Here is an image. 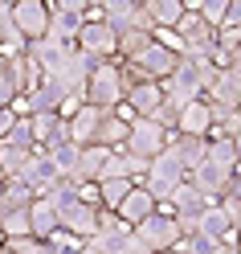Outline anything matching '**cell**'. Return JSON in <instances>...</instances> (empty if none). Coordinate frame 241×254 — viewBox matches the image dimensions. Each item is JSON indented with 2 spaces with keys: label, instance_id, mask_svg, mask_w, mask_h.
Instances as JSON below:
<instances>
[{
  "label": "cell",
  "instance_id": "1",
  "mask_svg": "<svg viewBox=\"0 0 241 254\" xmlns=\"http://www.w3.org/2000/svg\"><path fill=\"white\" fill-rule=\"evenodd\" d=\"M131 82H135V74L127 70V62L106 58V62H98V66L90 70L82 99H86V103H94V107H102V111H110V107H119V103L127 99Z\"/></svg>",
  "mask_w": 241,
  "mask_h": 254
},
{
  "label": "cell",
  "instance_id": "2",
  "mask_svg": "<svg viewBox=\"0 0 241 254\" xmlns=\"http://www.w3.org/2000/svg\"><path fill=\"white\" fill-rule=\"evenodd\" d=\"M217 74V66H213V58H180L176 62V70L164 78V94L176 103V107H184L188 99H200L204 94V82Z\"/></svg>",
  "mask_w": 241,
  "mask_h": 254
},
{
  "label": "cell",
  "instance_id": "3",
  "mask_svg": "<svg viewBox=\"0 0 241 254\" xmlns=\"http://www.w3.org/2000/svg\"><path fill=\"white\" fill-rule=\"evenodd\" d=\"M78 50H86L90 58H115L119 54V33L102 21V8H86V17H82V29H78V37H74Z\"/></svg>",
  "mask_w": 241,
  "mask_h": 254
},
{
  "label": "cell",
  "instance_id": "4",
  "mask_svg": "<svg viewBox=\"0 0 241 254\" xmlns=\"http://www.w3.org/2000/svg\"><path fill=\"white\" fill-rule=\"evenodd\" d=\"M180 181H188V168L176 160L168 148H164V152H155L151 160H147V172L139 177V185L147 189L155 201H168V193H172V189L180 185Z\"/></svg>",
  "mask_w": 241,
  "mask_h": 254
},
{
  "label": "cell",
  "instance_id": "5",
  "mask_svg": "<svg viewBox=\"0 0 241 254\" xmlns=\"http://www.w3.org/2000/svg\"><path fill=\"white\" fill-rule=\"evenodd\" d=\"M135 230V238L147 250H168V246H176L180 242V221H176V213L168 209L164 201H155V213H147L139 221V226H131Z\"/></svg>",
  "mask_w": 241,
  "mask_h": 254
},
{
  "label": "cell",
  "instance_id": "6",
  "mask_svg": "<svg viewBox=\"0 0 241 254\" xmlns=\"http://www.w3.org/2000/svg\"><path fill=\"white\" fill-rule=\"evenodd\" d=\"M172 29H176V37L184 41L180 58H208V54H213V37H217V29L208 25L196 8H184V17L176 21Z\"/></svg>",
  "mask_w": 241,
  "mask_h": 254
},
{
  "label": "cell",
  "instance_id": "7",
  "mask_svg": "<svg viewBox=\"0 0 241 254\" xmlns=\"http://www.w3.org/2000/svg\"><path fill=\"white\" fill-rule=\"evenodd\" d=\"M176 62H180V54L176 50H168L164 41H155V33H151V41H147V50H143L139 58H131L127 62V70L135 74V82L139 78H151V82H164V78L176 70Z\"/></svg>",
  "mask_w": 241,
  "mask_h": 254
},
{
  "label": "cell",
  "instance_id": "8",
  "mask_svg": "<svg viewBox=\"0 0 241 254\" xmlns=\"http://www.w3.org/2000/svg\"><path fill=\"white\" fill-rule=\"evenodd\" d=\"M164 148H168V131H164V127H159L155 119L135 115L131 123H127V144H123V152L151 160V156H155V152H164Z\"/></svg>",
  "mask_w": 241,
  "mask_h": 254
},
{
  "label": "cell",
  "instance_id": "9",
  "mask_svg": "<svg viewBox=\"0 0 241 254\" xmlns=\"http://www.w3.org/2000/svg\"><path fill=\"white\" fill-rule=\"evenodd\" d=\"M164 205L176 213V221H180V234H188V230H196V217H200L213 201H208V197H204L192 181H180V185H176L172 193H168V201H164Z\"/></svg>",
  "mask_w": 241,
  "mask_h": 254
},
{
  "label": "cell",
  "instance_id": "10",
  "mask_svg": "<svg viewBox=\"0 0 241 254\" xmlns=\"http://www.w3.org/2000/svg\"><path fill=\"white\" fill-rule=\"evenodd\" d=\"M12 25L25 41H41L49 29V4L45 0H12Z\"/></svg>",
  "mask_w": 241,
  "mask_h": 254
},
{
  "label": "cell",
  "instance_id": "11",
  "mask_svg": "<svg viewBox=\"0 0 241 254\" xmlns=\"http://www.w3.org/2000/svg\"><path fill=\"white\" fill-rule=\"evenodd\" d=\"M204 103L217 107H241V70L237 66H217V74L204 82Z\"/></svg>",
  "mask_w": 241,
  "mask_h": 254
},
{
  "label": "cell",
  "instance_id": "12",
  "mask_svg": "<svg viewBox=\"0 0 241 254\" xmlns=\"http://www.w3.org/2000/svg\"><path fill=\"white\" fill-rule=\"evenodd\" d=\"M233 172H237V168H225V164H217V160H208V156H204L196 168H188V181L196 185L208 201H221V193H225L229 181H233Z\"/></svg>",
  "mask_w": 241,
  "mask_h": 254
},
{
  "label": "cell",
  "instance_id": "13",
  "mask_svg": "<svg viewBox=\"0 0 241 254\" xmlns=\"http://www.w3.org/2000/svg\"><path fill=\"white\" fill-rule=\"evenodd\" d=\"M57 226L61 230H70V234H78L86 242V238L98 230V205H86L82 197H74V201H66L57 209Z\"/></svg>",
  "mask_w": 241,
  "mask_h": 254
},
{
  "label": "cell",
  "instance_id": "14",
  "mask_svg": "<svg viewBox=\"0 0 241 254\" xmlns=\"http://www.w3.org/2000/svg\"><path fill=\"white\" fill-rule=\"evenodd\" d=\"M29 50H33V58L41 62V70L45 74H61V70H66V62L74 58V50H78V45L74 41H53V37H41V41H29Z\"/></svg>",
  "mask_w": 241,
  "mask_h": 254
},
{
  "label": "cell",
  "instance_id": "15",
  "mask_svg": "<svg viewBox=\"0 0 241 254\" xmlns=\"http://www.w3.org/2000/svg\"><path fill=\"white\" fill-rule=\"evenodd\" d=\"M29 123H33L37 148H49V144H57V139H70L66 115H57V111H33V115H29Z\"/></svg>",
  "mask_w": 241,
  "mask_h": 254
},
{
  "label": "cell",
  "instance_id": "16",
  "mask_svg": "<svg viewBox=\"0 0 241 254\" xmlns=\"http://www.w3.org/2000/svg\"><path fill=\"white\" fill-rule=\"evenodd\" d=\"M57 177H61V172H57V164H53L45 152H29V160H25V168H21V181L33 189V193H45Z\"/></svg>",
  "mask_w": 241,
  "mask_h": 254
},
{
  "label": "cell",
  "instance_id": "17",
  "mask_svg": "<svg viewBox=\"0 0 241 254\" xmlns=\"http://www.w3.org/2000/svg\"><path fill=\"white\" fill-rule=\"evenodd\" d=\"M8 62V74H12V82H17V90L25 94V90H33L37 82H41V78H45V70H41V62L33 58V50H29V45H25V50L21 54H12V58H4Z\"/></svg>",
  "mask_w": 241,
  "mask_h": 254
},
{
  "label": "cell",
  "instance_id": "18",
  "mask_svg": "<svg viewBox=\"0 0 241 254\" xmlns=\"http://www.w3.org/2000/svg\"><path fill=\"white\" fill-rule=\"evenodd\" d=\"M98 119H102V107L94 103H82L74 111V115H66V127H70V139L78 148L82 144H94V131H98Z\"/></svg>",
  "mask_w": 241,
  "mask_h": 254
},
{
  "label": "cell",
  "instance_id": "19",
  "mask_svg": "<svg viewBox=\"0 0 241 254\" xmlns=\"http://www.w3.org/2000/svg\"><path fill=\"white\" fill-rule=\"evenodd\" d=\"M204 148H208V139L204 135H188V131H168V152L180 160L184 168H196L204 160Z\"/></svg>",
  "mask_w": 241,
  "mask_h": 254
},
{
  "label": "cell",
  "instance_id": "20",
  "mask_svg": "<svg viewBox=\"0 0 241 254\" xmlns=\"http://www.w3.org/2000/svg\"><path fill=\"white\" fill-rule=\"evenodd\" d=\"M208 127H213V111H208L204 99H188L180 107V115H176V131H188V135H208Z\"/></svg>",
  "mask_w": 241,
  "mask_h": 254
},
{
  "label": "cell",
  "instance_id": "21",
  "mask_svg": "<svg viewBox=\"0 0 241 254\" xmlns=\"http://www.w3.org/2000/svg\"><path fill=\"white\" fill-rule=\"evenodd\" d=\"M196 230H200V234H208L213 242H233V234H237L233 217L221 209V201H213V205H208V209L196 217Z\"/></svg>",
  "mask_w": 241,
  "mask_h": 254
},
{
  "label": "cell",
  "instance_id": "22",
  "mask_svg": "<svg viewBox=\"0 0 241 254\" xmlns=\"http://www.w3.org/2000/svg\"><path fill=\"white\" fill-rule=\"evenodd\" d=\"M127 107L135 111V115H151V111L164 103V86L151 82V78H139V82H131V90H127Z\"/></svg>",
  "mask_w": 241,
  "mask_h": 254
},
{
  "label": "cell",
  "instance_id": "23",
  "mask_svg": "<svg viewBox=\"0 0 241 254\" xmlns=\"http://www.w3.org/2000/svg\"><path fill=\"white\" fill-rule=\"evenodd\" d=\"M115 152V148H102V144H82L78 148V164H74V172H70V181H98V172H102V160Z\"/></svg>",
  "mask_w": 241,
  "mask_h": 254
},
{
  "label": "cell",
  "instance_id": "24",
  "mask_svg": "<svg viewBox=\"0 0 241 254\" xmlns=\"http://www.w3.org/2000/svg\"><path fill=\"white\" fill-rule=\"evenodd\" d=\"M53 230H57V205H53L49 197H41V193H37L33 201H29V234L45 242Z\"/></svg>",
  "mask_w": 241,
  "mask_h": 254
},
{
  "label": "cell",
  "instance_id": "25",
  "mask_svg": "<svg viewBox=\"0 0 241 254\" xmlns=\"http://www.w3.org/2000/svg\"><path fill=\"white\" fill-rule=\"evenodd\" d=\"M115 213L127 221V226H139V221L147 217V213H155V197H151L143 185H131V193L119 201V209H115Z\"/></svg>",
  "mask_w": 241,
  "mask_h": 254
},
{
  "label": "cell",
  "instance_id": "26",
  "mask_svg": "<svg viewBox=\"0 0 241 254\" xmlns=\"http://www.w3.org/2000/svg\"><path fill=\"white\" fill-rule=\"evenodd\" d=\"M94 144H102V148H123V144H127V119L119 115L115 107L102 111L98 131H94Z\"/></svg>",
  "mask_w": 241,
  "mask_h": 254
},
{
  "label": "cell",
  "instance_id": "27",
  "mask_svg": "<svg viewBox=\"0 0 241 254\" xmlns=\"http://www.w3.org/2000/svg\"><path fill=\"white\" fill-rule=\"evenodd\" d=\"M143 8L151 17V29H172L184 17V0H143Z\"/></svg>",
  "mask_w": 241,
  "mask_h": 254
},
{
  "label": "cell",
  "instance_id": "28",
  "mask_svg": "<svg viewBox=\"0 0 241 254\" xmlns=\"http://www.w3.org/2000/svg\"><path fill=\"white\" fill-rule=\"evenodd\" d=\"M78 29H82V17H78V12H57V8H49V29H45V37H53V41H74Z\"/></svg>",
  "mask_w": 241,
  "mask_h": 254
},
{
  "label": "cell",
  "instance_id": "29",
  "mask_svg": "<svg viewBox=\"0 0 241 254\" xmlns=\"http://www.w3.org/2000/svg\"><path fill=\"white\" fill-rule=\"evenodd\" d=\"M204 139H208V148H204V156H208V160H217V164H225V168H237V148H233V135L208 131Z\"/></svg>",
  "mask_w": 241,
  "mask_h": 254
},
{
  "label": "cell",
  "instance_id": "30",
  "mask_svg": "<svg viewBox=\"0 0 241 254\" xmlns=\"http://www.w3.org/2000/svg\"><path fill=\"white\" fill-rule=\"evenodd\" d=\"M33 197H37V193H33L21 177H8L4 185H0V205H4V209H25Z\"/></svg>",
  "mask_w": 241,
  "mask_h": 254
},
{
  "label": "cell",
  "instance_id": "31",
  "mask_svg": "<svg viewBox=\"0 0 241 254\" xmlns=\"http://www.w3.org/2000/svg\"><path fill=\"white\" fill-rule=\"evenodd\" d=\"M147 41H151V29H123L119 33V62H131V58H139L143 50H147Z\"/></svg>",
  "mask_w": 241,
  "mask_h": 254
},
{
  "label": "cell",
  "instance_id": "32",
  "mask_svg": "<svg viewBox=\"0 0 241 254\" xmlns=\"http://www.w3.org/2000/svg\"><path fill=\"white\" fill-rule=\"evenodd\" d=\"M37 152H45V156H49V160L57 164V172H61V177H70V172H74V164H78V144H74V139H57V144L37 148Z\"/></svg>",
  "mask_w": 241,
  "mask_h": 254
},
{
  "label": "cell",
  "instance_id": "33",
  "mask_svg": "<svg viewBox=\"0 0 241 254\" xmlns=\"http://www.w3.org/2000/svg\"><path fill=\"white\" fill-rule=\"evenodd\" d=\"M131 177H106V181H98V193H102V209H119V201L131 193Z\"/></svg>",
  "mask_w": 241,
  "mask_h": 254
},
{
  "label": "cell",
  "instance_id": "34",
  "mask_svg": "<svg viewBox=\"0 0 241 254\" xmlns=\"http://www.w3.org/2000/svg\"><path fill=\"white\" fill-rule=\"evenodd\" d=\"M4 139L12 148H25V152H37V139H33V123H29V115H17L12 119V127L4 131Z\"/></svg>",
  "mask_w": 241,
  "mask_h": 254
},
{
  "label": "cell",
  "instance_id": "35",
  "mask_svg": "<svg viewBox=\"0 0 241 254\" xmlns=\"http://www.w3.org/2000/svg\"><path fill=\"white\" fill-rule=\"evenodd\" d=\"M25 160H29L25 148H12L8 139H0V168H4V177H21Z\"/></svg>",
  "mask_w": 241,
  "mask_h": 254
},
{
  "label": "cell",
  "instance_id": "36",
  "mask_svg": "<svg viewBox=\"0 0 241 254\" xmlns=\"http://www.w3.org/2000/svg\"><path fill=\"white\" fill-rule=\"evenodd\" d=\"M17 234H29V205H25V209H4L0 238H17Z\"/></svg>",
  "mask_w": 241,
  "mask_h": 254
},
{
  "label": "cell",
  "instance_id": "37",
  "mask_svg": "<svg viewBox=\"0 0 241 254\" xmlns=\"http://www.w3.org/2000/svg\"><path fill=\"white\" fill-rule=\"evenodd\" d=\"M21 99V90H17V82H12V74H8V62L0 58V107H12Z\"/></svg>",
  "mask_w": 241,
  "mask_h": 254
},
{
  "label": "cell",
  "instance_id": "38",
  "mask_svg": "<svg viewBox=\"0 0 241 254\" xmlns=\"http://www.w3.org/2000/svg\"><path fill=\"white\" fill-rule=\"evenodd\" d=\"M176 115H180V107H176V103L168 99V94H164V103H159V107L151 111L147 119H155L159 127H164V131H176Z\"/></svg>",
  "mask_w": 241,
  "mask_h": 254
},
{
  "label": "cell",
  "instance_id": "39",
  "mask_svg": "<svg viewBox=\"0 0 241 254\" xmlns=\"http://www.w3.org/2000/svg\"><path fill=\"white\" fill-rule=\"evenodd\" d=\"M4 246L12 250V254H41V238H33V234H17V238H4Z\"/></svg>",
  "mask_w": 241,
  "mask_h": 254
},
{
  "label": "cell",
  "instance_id": "40",
  "mask_svg": "<svg viewBox=\"0 0 241 254\" xmlns=\"http://www.w3.org/2000/svg\"><path fill=\"white\" fill-rule=\"evenodd\" d=\"M225 8H229V0H200V4H196V12H200V17L208 21V25H221V17H225Z\"/></svg>",
  "mask_w": 241,
  "mask_h": 254
},
{
  "label": "cell",
  "instance_id": "41",
  "mask_svg": "<svg viewBox=\"0 0 241 254\" xmlns=\"http://www.w3.org/2000/svg\"><path fill=\"white\" fill-rule=\"evenodd\" d=\"M49 8L57 12H78V17H86V8H90V0H45Z\"/></svg>",
  "mask_w": 241,
  "mask_h": 254
},
{
  "label": "cell",
  "instance_id": "42",
  "mask_svg": "<svg viewBox=\"0 0 241 254\" xmlns=\"http://www.w3.org/2000/svg\"><path fill=\"white\" fill-rule=\"evenodd\" d=\"M217 29H241V0H229V8H225Z\"/></svg>",
  "mask_w": 241,
  "mask_h": 254
},
{
  "label": "cell",
  "instance_id": "43",
  "mask_svg": "<svg viewBox=\"0 0 241 254\" xmlns=\"http://www.w3.org/2000/svg\"><path fill=\"white\" fill-rule=\"evenodd\" d=\"M17 115H21L17 107H0V139H4V131L12 127V119H17Z\"/></svg>",
  "mask_w": 241,
  "mask_h": 254
},
{
  "label": "cell",
  "instance_id": "44",
  "mask_svg": "<svg viewBox=\"0 0 241 254\" xmlns=\"http://www.w3.org/2000/svg\"><path fill=\"white\" fill-rule=\"evenodd\" d=\"M213 254H237V246H233V242H217V250H213Z\"/></svg>",
  "mask_w": 241,
  "mask_h": 254
},
{
  "label": "cell",
  "instance_id": "45",
  "mask_svg": "<svg viewBox=\"0 0 241 254\" xmlns=\"http://www.w3.org/2000/svg\"><path fill=\"white\" fill-rule=\"evenodd\" d=\"M78 254H102V250L94 246V242H82V250H78Z\"/></svg>",
  "mask_w": 241,
  "mask_h": 254
},
{
  "label": "cell",
  "instance_id": "46",
  "mask_svg": "<svg viewBox=\"0 0 241 254\" xmlns=\"http://www.w3.org/2000/svg\"><path fill=\"white\" fill-rule=\"evenodd\" d=\"M229 66H237V70H241V41H237V50H233V62H229Z\"/></svg>",
  "mask_w": 241,
  "mask_h": 254
},
{
  "label": "cell",
  "instance_id": "47",
  "mask_svg": "<svg viewBox=\"0 0 241 254\" xmlns=\"http://www.w3.org/2000/svg\"><path fill=\"white\" fill-rule=\"evenodd\" d=\"M233 148H237V164H241V131L233 135Z\"/></svg>",
  "mask_w": 241,
  "mask_h": 254
},
{
  "label": "cell",
  "instance_id": "48",
  "mask_svg": "<svg viewBox=\"0 0 241 254\" xmlns=\"http://www.w3.org/2000/svg\"><path fill=\"white\" fill-rule=\"evenodd\" d=\"M151 254H180V250H176V246H168V250H151Z\"/></svg>",
  "mask_w": 241,
  "mask_h": 254
},
{
  "label": "cell",
  "instance_id": "49",
  "mask_svg": "<svg viewBox=\"0 0 241 254\" xmlns=\"http://www.w3.org/2000/svg\"><path fill=\"white\" fill-rule=\"evenodd\" d=\"M233 246H237V254H241V230H237V234H233Z\"/></svg>",
  "mask_w": 241,
  "mask_h": 254
},
{
  "label": "cell",
  "instance_id": "50",
  "mask_svg": "<svg viewBox=\"0 0 241 254\" xmlns=\"http://www.w3.org/2000/svg\"><path fill=\"white\" fill-rule=\"evenodd\" d=\"M0 254H12V250H8V246H4V242H0Z\"/></svg>",
  "mask_w": 241,
  "mask_h": 254
},
{
  "label": "cell",
  "instance_id": "51",
  "mask_svg": "<svg viewBox=\"0 0 241 254\" xmlns=\"http://www.w3.org/2000/svg\"><path fill=\"white\" fill-rule=\"evenodd\" d=\"M4 181H8V177H4V168H0V185H4Z\"/></svg>",
  "mask_w": 241,
  "mask_h": 254
},
{
  "label": "cell",
  "instance_id": "52",
  "mask_svg": "<svg viewBox=\"0 0 241 254\" xmlns=\"http://www.w3.org/2000/svg\"><path fill=\"white\" fill-rule=\"evenodd\" d=\"M0 221H4V205H0Z\"/></svg>",
  "mask_w": 241,
  "mask_h": 254
},
{
  "label": "cell",
  "instance_id": "53",
  "mask_svg": "<svg viewBox=\"0 0 241 254\" xmlns=\"http://www.w3.org/2000/svg\"><path fill=\"white\" fill-rule=\"evenodd\" d=\"M0 4H12V0H0Z\"/></svg>",
  "mask_w": 241,
  "mask_h": 254
},
{
  "label": "cell",
  "instance_id": "54",
  "mask_svg": "<svg viewBox=\"0 0 241 254\" xmlns=\"http://www.w3.org/2000/svg\"><path fill=\"white\" fill-rule=\"evenodd\" d=\"M237 230H241V217H237Z\"/></svg>",
  "mask_w": 241,
  "mask_h": 254
},
{
  "label": "cell",
  "instance_id": "55",
  "mask_svg": "<svg viewBox=\"0 0 241 254\" xmlns=\"http://www.w3.org/2000/svg\"><path fill=\"white\" fill-rule=\"evenodd\" d=\"M237 172H241V164H237Z\"/></svg>",
  "mask_w": 241,
  "mask_h": 254
},
{
  "label": "cell",
  "instance_id": "56",
  "mask_svg": "<svg viewBox=\"0 0 241 254\" xmlns=\"http://www.w3.org/2000/svg\"><path fill=\"white\" fill-rule=\"evenodd\" d=\"M180 254H184V250H180Z\"/></svg>",
  "mask_w": 241,
  "mask_h": 254
}]
</instances>
